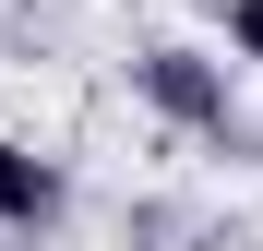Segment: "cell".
<instances>
[{"instance_id": "cell-1", "label": "cell", "mask_w": 263, "mask_h": 251, "mask_svg": "<svg viewBox=\"0 0 263 251\" xmlns=\"http://www.w3.org/2000/svg\"><path fill=\"white\" fill-rule=\"evenodd\" d=\"M132 96H144L167 132H203V144L239 132V84H228V60H215V48H180V36H156V48L132 60Z\"/></svg>"}, {"instance_id": "cell-2", "label": "cell", "mask_w": 263, "mask_h": 251, "mask_svg": "<svg viewBox=\"0 0 263 251\" xmlns=\"http://www.w3.org/2000/svg\"><path fill=\"white\" fill-rule=\"evenodd\" d=\"M60 216V167L36 144H0V227H48Z\"/></svg>"}, {"instance_id": "cell-3", "label": "cell", "mask_w": 263, "mask_h": 251, "mask_svg": "<svg viewBox=\"0 0 263 251\" xmlns=\"http://www.w3.org/2000/svg\"><path fill=\"white\" fill-rule=\"evenodd\" d=\"M228 48H239V60H263V0H228Z\"/></svg>"}]
</instances>
